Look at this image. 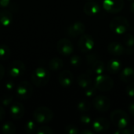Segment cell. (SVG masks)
I'll return each mask as SVG.
<instances>
[{
  "label": "cell",
  "instance_id": "obj_1",
  "mask_svg": "<svg viewBox=\"0 0 134 134\" xmlns=\"http://www.w3.org/2000/svg\"><path fill=\"white\" fill-rule=\"evenodd\" d=\"M31 79L32 83L35 86L43 87L49 82L50 79V73L46 68L38 67L32 71Z\"/></svg>",
  "mask_w": 134,
  "mask_h": 134
},
{
  "label": "cell",
  "instance_id": "obj_2",
  "mask_svg": "<svg viewBox=\"0 0 134 134\" xmlns=\"http://www.w3.org/2000/svg\"><path fill=\"white\" fill-rule=\"evenodd\" d=\"M110 119L112 124L117 129H123L126 128L129 125L130 118L128 114L121 109L114 110L110 115Z\"/></svg>",
  "mask_w": 134,
  "mask_h": 134
},
{
  "label": "cell",
  "instance_id": "obj_3",
  "mask_svg": "<svg viewBox=\"0 0 134 134\" xmlns=\"http://www.w3.org/2000/svg\"><path fill=\"white\" fill-rule=\"evenodd\" d=\"M53 115L54 114L53 111L46 106H40L33 112V118L35 121L41 124L50 122L53 119Z\"/></svg>",
  "mask_w": 134,
  "mask_h": 134
},
{
  "label": "cell",
  "instance_id": "obj_4",
  "mask_svg": "<svg viewBox=\"0 0 134 134\" xmlns=\"http://www.w3.org/2000/svg\"><path fill=\"white\" fill-rule=\"evenodd\" d=\"M130 27L128 20L122 16L114 17L110 22V29L116 35L126 34Z\"/></svg>",
  "mask_w": 134,
  "mask_h": 134
},
{
  "label": "cell",
  "instance_id": "obj_5",
  "mask_svg": "<svg viewBox=\"0 0 134 134\" xmlns=\"http://www.w3.org/2000/svg\"><path fill=\"white\" fill-rule=\"evenodd\" d=\"M94 86H96L97 90L100 91L108 92L112 90L114 86V81L110 76L101 74L98 75L95 79Z\"/></svg>",
  "mask_w": 134,
  "mask_h": 134
},
{
  "label": "cell",
  "instance_id": "obj_6",
  "mask_svg": "<svg viewBox=\"0 0 134 134\" xmlns=\"http://www.w3.org/2000/svg\"><path fill=\"white\" fill-rule=\"evenodd\" d=\"M94 45H95L94 39L93 36L89 34L82 35L78 42V46L79 50L84 53H90L93 50Z\"/></svg>",
  "mask_w": 134,
  "mask_h": 134
},
{
  "label": "cell",
  "instance_id": "obj_7",
  "mask_svg": "<svg viewBox=\"0 0 134 134\" xmlns=\"http://www.w3.org/2000/svg\"><path fill=\"white\" fill-rule=\"evenodd\" d=\"M33 94V86L27 81L20 82L16 87V96L19 99L25 100L31 97Z\"/></svg>",
  "mask_w": 134,
  "mask_h": 134
},
{
  "label": "cell",
  "instance_id": "obj_8",
  "mask_svg": "<svg viewBox=\"0 0 134 134\" xmlns=\"http://www.w3.org/2000/svg\"><path fill=\"white\" fill-rule=\"evenodd\" d=\"M25 70H26L25 64L20 60H15L12 61V63L9 64L7 72L11 78L16 79L21 77L24 74Z\"/></svg>",
  "mask_w": 134,
  "mask_h": 134
},
{
  "label": "cell",
  "instance_id": "obj_9",
  "mask_svg": "<svg viewBox=\"0 0 134 134\" xmlns=\"http://www.w3.org/2000/svg\"><path fill=\"white\" fill-rule=\"evenodd\" d=\"M93 105L94 108L99 112H106L111 108V101L109 98L105 96L99 95L93 98Z\"/></svg>",
  "mask_w": 134,
  "mask_h": 134
},
{
  "label": "cell",
  "instance_id": "obj_10",
  "mask_svg": "<svg viewBox=\"0 0 134 134\" xmlns=\"http://www.w3.org/2000/svg\"><path fill=\"white\" fill-rule=\"evenodd\" d=\"M124 0H104L103 8L110 13H118L124 8Z\"/></svg>",
  "mask_w": 134,
  "mask_h": 134
},
{
  "label": "cell",
  "instance_id": "obj_11",
  "mask_svg": "<svg viewBox=\"0 0 134 134\" xmlns=\"http://www.w3.org/2000/svg\"><path fill=\"white\" fill-rule=\"evenodd\" d=\"M57 49L63 56H69L74 51L72 42L68 38H61L57 43Z\"/></svg>",
  "mask_w": 134,
  "mask_h": 134
},
{
  "label": "cell",
  "instance_id": "obj_12",
  "mask_svg": "<svg viewBox=\"0 0 134 134\" xmlns=\"http://www.w3.org/2000/svg\"><path fill=\"white\" fill-rule=\"evenodd\" d=\"M86 31V25L81 21H76L71 24L67 28V34L71 38L81 36Z\"/></svg>",
  "mask_w": 134,
  "mask_h": 134
},
{
  "label": "cell",
  "instance_id": "obj_13",
  "mask_svg": "<svg viewBox=\"0 0 134 134\" xmlns=\"http://www.w3.org/2000/svg\"><path fill=\"white\" fill-rule=\"evenodd\" d=\"M92 127L96 133H104L110 128V122L105 118H97L93 122Z\"/></svg>",
  "mask_w": 134,
  "mask_h": 134
},
{
  "label": "cell",
  "instance_id": "obj_14",
  "mask_svg": "<svg viewBox=\"0 0 134 134\" xmlns=\"http://www.w3.org/2000/svg\"><path fill=\"white\" fill-rule=\"evenodd\" d=\"M9 113L13 119H20L23 118L25 113V109L24 105L19 102H14L11 104L9 108Z\"/></svg>",
  "mask_w": 134,
  "mask_h": 134
},
{
  "label": "cell",
  "instance_id": "obj_15",
  "mask_svg": "<svg viewBox=\"0 0 134 134\" xmlns=\"http://www.w3.org/2000/svg\"><path fill=\"white\" fill-rule=\"evenodd\" d=\"M73 79H74L73 74L68 70H64V71H61L58 76L59 83L63 87L71 86V84L73 83Z\"/></svg>",
  "mask_w": 134,
  "mask_h": 134
},
{
  "label": "cell",
  "instance_id": "obj_16",
  "mask_svg": "<svg viewBox=\"0 0 134 134\" xmlns=\"http://www.w3.org/2000/svg\"><path fill=\"white\" fill-rule=\"evenodd\" d=\"M108 51L113 56L119 57L126 53V49L121 43L118 42H111L108 46Z\"/></svg>",
  "mask_w": 134,
  "mask_h": 134
},
{
  "label": "cell",
  "instance_id": "obj_17",
  "mask_svg": "<svg viewBox=\"0 0 134 134\" xmlns=\"http://www.w3.org/2000/svg\"><path fill=\"white\" fill-rule=\"evenodd\" d=\"M100 5L94 1H89L87 2L83 7V11L87 16H96L100 12Z\"/></svg>",
  "mask_w": 134,
  "mask_h": 134
},
{
  "label": "cell",
  "instance_id": "obj_18",
  "mask_svg": "<svg viewBox=\"0 0 134 134\" xmlns=\"http://www.w3.org/2000/svg\"><path fill=\"white\" fill-rule=\"evenodd\" d=\"M13 14L7 9H0V24L2 27H9L13 23Z\"/></svg>",
  "mask_w": 134,
  "mask_h": 134
},
{
  "label": "cell",
  "instance_id": "obj_19",
  "mask_svg": "<svg viewBox=\"0 0 134 134\" xmlns=\"http://www.w3.org/2000/svg\"><path fill=\"white\" fill-rule=\"evenodd\" d=\"M120 79L124 83H130L134 79V68L126 67L123 68L120 73Z\"/></svg>",
  "mask_w": 134,
  "mask_h": 134
},
{
  "label": "cell",
  "instance_id": "obj_20",
  "mask_svg": "<svg viewBox=\"0 0 134 134\" xmlns=\"http://www.w3.org/2000/svg\"><path fill=\"white\" fill-rule=\"evenodd\" d=\"M122 64L119 60L111 59L108 61L107 64V70L111 74H115L122 70Z\"/></svg>",
  "mask_w": 134,
  "mask_h": 134
},
{
  "label": "cell",
  "instance_id": "obj_21",
  "mask_svg": "<svg viewBox=\"0 0 134 134\" xmlns=\"http://www.w3.org/2000/svg\"><path fill=\"white\" fill-rule=\"evenodd\" d=\"M78 85L83 90L86 88L89 87L90 86L92 85V79L90 75L86 73H83L79 75L78 79H77Z\"/></svg>",
  "mask_w": 134,
  "mask_h": 134
},
{
  "label": "cell",
  "instance_id": "obj_22",
  "mask_svg": "<svg viewBox=\"0 0 134 134\" xmlns=\"http://www.w3.org/2000/svg\"><path fill=\"white\" fill-rule=\"evenodd\" d=\"M48 66H49V68L50 70L56 71L60 70V69L63 68V66H64V62H63V60H62L60 58H59V57H53V58H52V59L49 61Z\"/></svg>",
  "mask_w": 134,
  "mask_h": 134
},
{
  "label": "cell",
  "instance_id": "obj_23",
  "mask_svg": "<svg viewBox=\"0 0 134 134\" xmlns=\"http://www.w3.org/2000/svg\"><path fill=\"white\" fill-rule=\"evenodd\" d=\"M1 131L3 134H14L16 131V128L12 122L7 121L2 125Z\"/></svg>",
  "mask_w": 134,
  "mask_h": 134
},
{
  "label": "cell",
  "instance_id": "obj_24",
  "mask_svg": "<svg viewBox=\"0 0 134 134\" xmlns=\"http://www.w3.org/2000/svg\"><path fill=\"white\" fill-rule=\"evenodd\" d=\"M90 67H91V70H92L93 73H94L97 75L103 74V72L104 71V64L100 60H96Z\"/></svg>",
  "mask_w": 134,
  "mask_h": 134
},
{
  "label": "cell",
  "instance_id": "obj_25",
  "mask_svg": "<svg viewBox=\"0 0 134 134\" xmlns=\"http://www.w3.org/2000/svg\"><path fill=\"white\" fill-rule=\"evenodd\" d=\"M11 56V51L7 45H0V60L5 61L9 59Z\"/></svg>",
  "mask_w": 134,
  "mask_h": 134
},
{
  "label": "cell",
  "instance_id": "obj_26",
  "mask_svg": "<svg viewBox=\"0 0 134 134\" xmlns=\"http://www.w3.org/2000/svg\"><path fill=\"white\" fill-rule=\"evenodd\" d=\"M92 108V104L90 101L88 100H81L79 102L78 105H77V108L80 112H86L89 111Z\"/></svg>",
  "mask_w": 134,
  "mask_h": 134
},
{
  "label": "cell",
  "instance_id": "obj_27",
  "mask_svg": "<svg viewBox=\"0 0 134 134\" xmlns=\"http://www.w3.org/2000/svg\"><path fill=\"white\" fill-rule=\"evenodd\" d=\"M24 131L27 133H33L36 131V123L32 120H28L24 124Z\"/></svg>",
  "mask_w": 134,
  "mask_h": 134
},
{
  "label": "cell",
  "instance_id": "obj_28",
  "mask_svg": "<svg viewBox=\"0 0 134 134\" xmlns=\"http://www.w3.org/2000/svg\"><path fill=\"white\" fill-rule=\"evenodd\" d=\"M13 97L12 95H9V94H5L3 96H2L0 97V104L4 106V107H6V106H9L12 104L13 102Z\"/></svg>",
  "mask_w": 134,
  "mask_h": 134
},
{
  "label": "cell",
  "instance_id": "obj_29",
  "mask_svg": "<svg viewBox=\"0 0 134 134\" xmlns=\"http://www.w3.org/2000/svg\"><path fill=\"white\" fill-rule=\"evenodd\" d=\"M123 42L127 48H133L134 46V36L132 34H126L123 38Z\"/></svg>",
  "mask_w": 134,
  "mask_h": 134
},
{
  "label": "cell",
  "instance_id": "obj_30",
  "mask_svg": "<svg viewBox=\"0 0 134 134\" xmlns=\"http://www.w3.org/2000/svg\"><path fill=\"white\" fill-rule=\"evenodd\" d=\"M96 93H97V88L94 85L93 86L91 85L84 90V94L86 97H93L96 95Z\"/></svg>",
  "mask_w": 134,
  "mask_h": 134
},
{
  "label": "cell",
  "instance_id": "obj_31",
  "mask_svg": "<svg viewBox=\"0 0 134 134\" xmlns=\"http://www.w3.org/2000/svg\"><path fill=\"white\" fill-rule=\"evenodd\" d=\"M70 64L75 68H78L82 64V58L78 55H74L70 59Z\"/></svg>",
  "mask_w": 134,
  "mask_h": 134
},
{
  "label": "cell",
  "instance_id": "obj_32",
  "mask_svg": "<svg viewBox=\"0 0 134 134\" xmlns=\"http://www.w3.org/2000/svg\"><path fill=\"white\" fill-rule=\"evenodd\" d=\"M54 133V131L49 126H40L39 128H38V130H36V133L37 134H53Z\"/></svg>",
  "mask_w": 134,
  "mask_h": 134
},
{
  "label": "cell",
  "instance_id": "obj_33",
  "mask_svg": "<svg viewBox=\"0 0 134 134\" xmlns=\"http://www.w3.org/2000/svg\"><path fill=\"white\" fill-rule=\"evenodd\" d=\"M97 60H98V55L97 53H90V54H88L86 57V63L89 66H91Z\"/></svg>",
  "mask_w": 134,
  "mask_h": 134
},
{
  "label": "cell",
  "instance_id": "obj_34",
  "mask_svg": "<svg viewBox=\"0 0 134 134\" xmlns=\"http://www.w3.org/2000/svg\"><path fill=\"white\" fill-rule=\"evenodd\" d=\"M65 132L68 134H78L79 129L74 124H68L65 126Z\"/></svg>",
  "mask_w": 134,
  "mask_h": 134
},
{
  "label": "cell",
  "instance_id": "obj_35",
  "mask_svg": "<svg viewBox=\"0 0 134 134\" xmlns=\"http://www.w3.org/2000/svg\"><path fill=\"white\" fill-rule=\"evenodd\" d=\"M79 121L82 124L88 126L90 124H91L92 122V119L89 115H82L79 117Z\"/></svg>",
  "mask_w": 134,
  "mask_h": 134
},
{
  "label": "cell",
  "instance_id": "obj_36",
  "mask_svg": "<svg viewBox=\"0 0 134 134\" xmlns=\"http://www.w3.org/2000/svg\"><path fill=\"white\" fill-rule=\"evenodd\" d=\"M126 90V94L130 97H134V82L128 83Z\"/></svg>",
  "mask_w": 134,
  "mask_h": 134
},
{
  "label": "cell",
  "instance_id": "obj_37",
  "mask_svg": "<svg viewBox=\"0 0 134 134\" xmlns=\"http://www.w3.org/2000/svg\"><path fill=\"white\" fill-rule=\"evenodd\" d=\"M5 88L6 89V90L8 91H11L13 90L14 88V82L12 80H8L6 81V82L5 83Z\"/></svg>",
  "mask_w": 134,
  "mask_h": 134
},
{
  "label": "cell",
  "instance_id": "obj_38",
  "mask_svg": "<svg viewBox=\"0 0 134 134\" xmlns=\"http://www.w3.org/2000/svg\"><path fill=\"white\" fill-rule=\"evenodd\" d=\"M115 134H131V130H128L127 128H123V129H118L117 131L114 132Z\"/></svg>",
  "mask_w": 134,
  "mask_h": 134
},
{
  "label": "cell",
  "instance_id": "obj_39",
  "mask_svg": "<svg viewBox=\"0 0 134 134\" xmlns=\"http://www.w3.org/2000/svg\"><path fill=\"white\" fill-rule=\"evenodd\" d=\"M11 3V0H0V7L5 8L7 7Z\"/></svg>",
  "mask_w": 134,
  "mask_h": 134
},
{
  "label": "cell",
  "instance_id": "obj_40",
  "mask_svg": "<svg viewBox=\"0 0 134 134\" xmlns=\"http://www.w3.org/2000/svg\"><path fill=\"white\" fill-rule=\"evenodd\" d=\"M5 116V109L3 108V106L0 104V122L2 121L4 119Z\"/></svg>",
  "mask_w": 134,
  "mask_h": 134
},
{
  "label": "cell",
  "instance_id": "obj_41",
  "mask_svg": "<svg viewBox=\"0 0 134 134\" xmlns=\"http://www.w3.org/2000/svg\"><path fill=\"white\" fill-rule=\"evenodd\" d=\"M128 111L131 115L134 117V102H131L128 105Z\"/></svg>",
  "mask_w": 134,
  "mask_h": 134
},
{
  "label": "cell",
  "instance_id": "obj_42",
  "mask_svg": "<svg viewBox=\"0 0 134 134\" xmlns=\"http://www.w3.org/2000/svg\"><path fill=\"white\" fill-rule=\"evenodd\" d=\"M5 71V68L0 64V80H2L4 78Z\"/></svg>",
  "mask_w": 134,
  "mask_h": 134
},
{
  "label": "cell",
  "instance_id": "obj_43",
  "mask_svg": "<svg viewBox=\"0 0 134 134\" xmlns=\"http://www.w3.org/2000/svg\"><path fill=\"white\" fill-rule=\"evenodd\" d=\"M94 133V131L93 130H91L90 129H86L84 130H82L81 132V134H93Z\"/></svg>",
  "mask_w": 134,
  "mask_h": 134
},
{
  "label": "cell",
  "instance_id": "obj_44",
  "mask_svg": "<svg viewBox=\"0 0 134 134\" xmlns=\"http://www.w3.org/2000/svg\"><path fill=\"white\" fill-rule=\"evenodd\" d=\"M130 11L134 14V1L132 2V3L130 5Z\"/></svg>",
  "mask_w": 134,
  "mask_h": 134
},
{
  "label": "cell",
  "instance_id": "obj_45",
  "mask_svg": "<svg viewBox=\"0 0 134 134\" xmlns=\"http://www.w3.org/2000/svg\"><path fill=\"white\" fill-rule=\"evenodd\" d=\"M131 132H132V133L134 134V126L132 128V129H131Z\"/></svg>",
  "mask_w": 134,
  "mask_h": 134
},
{
  "label": "cell",
  "instance_id": "obj_46",
  "mask_svg": "<svg viewBox=\"0 0 134 134\" xmlns=\"http://www.w3.org/2000/svg\"><path fill=\"white\" fill-rule=\"evenodd\" d=\"M129 1H131V2H133V1H134V0H129Z\"/></svg>",
  "mask_w": 134,
  "mask_h": 134
},
{
  "label": "cell",
  "instance_id": "obj_47",
  "mask_svg": "<svg viewBox=\"0 0 134 134\" xmlns=\"http://www.w3.org/2000/svg\"><path fill=\"white\" fill-rule=\"evenodd\" d=\"M89 1H93V0H89Z\"/></svg>",
  "mask_w": 134,
  "mask_h": 134
},
{
  "label": "cell",
  "instance_id": "obj_48",
  "mask_svg": "<svg viewBox=\"0 0 134 134\" xmlns=\"http://www.w3.org/2000/svg\"><path fill=\"white\" fill-rule=\"evenodd\" d=\"M0 25H1V24H0Z\"/></svg>",
  "mask_w": 134,
  "mask_h": 134
}]
</instances>
